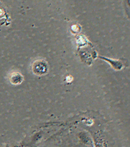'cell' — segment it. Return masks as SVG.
I'll return each instance as SVG.
<instances>
[{
    "instance_id": "6da1fadb",
    "label": "cell",
    "mask_w": 130,
    "mask_h": 147,
    "mask_svg": "<svg viewBox=\"0 0 130 147\" xmlns=\"http://www.w3.org/2000/svg\"><path fill=\"white\" fill-rule=\"evenodd\" d=\"M32 71L37 76H42L47 72L48 66L46 62L43 59H37L32 64Z\"/></svg>"
},
{
    "instance_id": "7a4b0ae2",
    "label": "cell",
    "mask_w": 130,
    "mask_h": 147,
    "mask_svg": "<svg viewBox=\"0 0 130 147\" xmlns=\"http://www.w3.org/2000/svg\"><path fill=\"white\" fill-rule=\"evenodd\" d=\"M23 80V77L20 73L14 72L12 74L10 77L11 83L14 84H21Z\"/></svg>"
}]
</instances>
